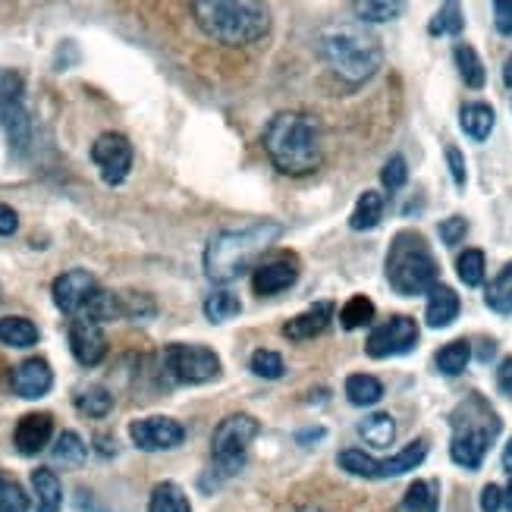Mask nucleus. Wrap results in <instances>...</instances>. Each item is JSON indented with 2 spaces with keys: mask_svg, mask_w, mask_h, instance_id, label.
Instances as JSON below:
<instances>
[{
  "mask_svg": "<svg viewBox=\"0 0 512 512\" xmlns=\"http://www.w3.org/2000/svg\"><path fill=\"white\" fill-rule=\"evenodd\" d=\"M330 318H333V302H315L311 308H305L302 315H296L293 321H286L283 324V337H289V340H315L318 333H324L327 330V324H330Z\"/></svg>",
  "mask_w": 512,
  "mask_h": 512,
  "instance_id": "nucleus-18",
  "label": "nucleus"
},
{
  "mask_svg": "<svg viewBox=\"0 0 512 512\" xmlns=\"http://www.w3.org/2000/svg\"><path fill=\"white\" fill-rule=\"evenodd\" d=\"M164 371L173 384H211L220 377V355L198 343H170L164 349Z\"/></svg>",
  "mask_w": 512,
  "mask_h": 512,
  "instance_id": "nucleus-9",
  "label": "nucleus"
},
{
  "mask_svg": "<svg viewBox=\"0 0 512 512\" xmlns=\"http://www.w3.org/2000/svg\"><path fill=\"white\" fill-rule=\"evenodd\" d=\"M283 236L277 220H258V224L224 230L205 246V277L217 286L233 283L252 271V264Z\"/></svg>",
  "mask_w": 512,
  "mask_h": 512,
  "instance_id": "nucleus-2",
  "label": "nucleus"
},
{
  "mask_svg": "<svg viewBox=\"0 0 512 512\" xmlns=\"http://www.w3.org/2000/svg\"><path fill=\"white\" fill-rule=\"evenodd\" d=\"M32 491H35L38 512H60V506H63V487H60V478L51 469H35L32 472Z\"/></svg>",
  "mask_w": 512,
  "mask_h": 512,
  "instance_id": "nucleus-22",
  "label": "nucleus"
},
{
  "mask_svg": "<svg viewBox=\"0 0 512 512\" xmlns=\"http://www.w3.org/2000/svg\"><path fill=\"white\" fill-rule=\"evenodd\" d=\"M462 26H465V19H462V7L459 4H443L434 19L428 22V32L434 38L440 35H462Z\"/></svg>",
  "mask_w": 512,
  "mask_h": 512,
  "instance_id": "nucleus-37",
  "label": "nucleus"
},
{
  "mask_svg": "<svg viewBox=\"0 0 512 512\" xmlns=\"http://www.w3.org/2000/svg\"><path fill=\"white\" fill-rule=\"evenodd\" d=\"M261 425L258 418L252 415H227L220 425L214 428V437H211V459H214V472L217 475H236L242 472V465H246V456H249V447L252 440L258 437Z\"/></svg>",
  "mask_w": 512,
  "mask_h": 512,
  "instance_id": "nucleus-7",
  "label": "nucleus"
},
{
  "mask_svg": "<svg viewBox=\"0 0 512 512\" xmlns=\"http://www.w3.org/2000/svg\"><path fill=\"white\" fill-rule=\"evenodd\" d=\"M70 352L76 355V362L85 368H95L104 362L107 355V340L98 321L92 318H73L70 324Z\"/></svg>",
  "mask_w": 512,
  "mask_h": 512,
  "instance_id": "nucleus-14",
  "label": "nucleus"
},
{
  "mask_svg": "<svg viewBox=\"0 0 512 512\" xmlns=\"http://www.w3.org/2000/svg\"><path fill=\"white\" fill-rule=\"evenodd\" d=\"M437 497H434V484L428 481H415L406 497H403V512H434Z\"/></svg>",
  "mask_w": 512,
  "mask_h": 512,
  "instance_id": "nucleus-39",
  "label": "nucleus"
},
{
  "mask_svg": "<svg viewBox=\"0 0 512 512\" xmlns=\"http://www.w3.org/2000/svg\"><path fill=\"white\" fill-rule=\"evenodd\" d=\"M249 371L255 377H264V381H280L286 374V362L277 349H255L252 359H249Z\"/></svg>",
  "mask_w": 512,
  "mask_h": 512,
  "instance_id": "nucleus-34",
  "label": "nucleus"
},
{
  "mask_svg": "<svg viewBox=\"0 0 512 512\" xmlns=\"http://www.w3.org/2000/svg\"><path fill=\"white\" fill-rule=\"evenodd\" d=\"M54 437V415L51 412H29L19 418L13 431V447L19 456H38L48 440Z\"/></svg>",
  "mask_w": 512,
  "mask_h": 512,
  "instance_id": "nucleus-16",
  "label": "nucleus"
},
{
  "mask_svg": "<svg viewBox=\"0 0 512 512\" xmlns=\"http://www.w3.org/2000/svg\"><path fill=\"white\" fill-rule=\"evenodd\" d=\"M481 509L484 512H500L503 509V487L487 484L484 491H481Z\"/></svg>",
  "mask_w": 512,
  "mask_h": 512,
  "instance_id": "nucleus-46",
  "label": "nucleus"
},
{
  "mask_svg": "<svg viewBox=\"0 0 512 512\" xmlns=\"http://www.w3.org/2000/svg\"><path fill=\"white\" fill-rule=\"evenodd\" d=\"M0 343L13 349H29L38 343V327L29 318L7 315V318H0Z\"/></svg>",
  "mask_w": 512,
  "mask_h": 512,
  "instance_id": "nucleus-29",
  "label": "nucleus"
},
{
  "mask_svg": "<svg viewBox=\"0 0 512 512\" xmlns=\"http://www.w3.org/2000/svg\"><path fill=\"white\" fill-rule=\"evenodd\" d=\"M129 437L139 450L145 453H161V450H176L186 440V428L176 418L167 415H148L136 418L129 425Z\"/></svg>",
  "mask_w": 512,
  "mask_h": 512,
  "instance_id": "nucleus-12",
  "label": "nucleus"
},
{
  "mask_svg": "<svg viewBox=\"0 0 512 512\" xmlns=\"http://www.w3.org/2000/svg\"><path fill=\"white\" fill-rule=\"evenodd\" d=\"M450 428H453V440H450V456L462 469H481V462L487 456V450L494 447V440L503 431V421L497 415V409L487 403L481 393H469L462 403L450 412Z\"/></svg>",
  "mask_w": 512,
  "mask_h": 512,
  "instance_id": "nucleus-4",
  "label": "nucleus"
},
{
  "mask_svg": "<svg viewBox=\"0 0 512 512\" xmlns=\"http://www.w3.org/2000/svg\"><path fill=\"white\" fill-rule=\"evenodd\" d=\"M481 340H484V343H481L478 359H481V362H487V359H491V355L497 352V343H494V340H487V337H481Z\"/></svg>",
  "mask_w": 512,
  "mask_h": 512,
  "instance_id": "nucleus-50",
  "label": "nucleus"
},
{
  "mask_svg": "<svg viewBox=\"0 0 512 512\" xmlns=\"http://www.w3.org/2000/svg\"><path fill=\"white\" fill-rule=\"evenodd\" d=\"M26 95V82L16 70H4L0 66V104H13V101H22Z\"/></svg>",
  "mask_w": 512,
  "mask_h": 512,
  "instance_id": "nucleus-43",
  "label": "nucleus"
},
{
  "mask_svg": "<svg viewBox=\"0 0 512 512\" xmlns=\"http://www.w3.org/2000/svg\"><path fill=\"white\" fill-rule=\"evenodd\" d=\"M352 10L365 22H390L403 13V4H390V0H359V4H352Z\"/></svg>",
  "mask_w": 512,
  "mask_h": 512,
  "instance_id": "nucleus-38",
  "label": "nucleus"
},
{
  "mask_svg": "<svg viewBox=\"0 0 512 512\" xmlns=\"http://www.w3.org/2000/svg\"><path fill=\"white\" fill-rule=\"evenodd\" d=\"M293 512H324V509H315V506H299V509H293Z\"/></svg>",
  "mask_w": 512,
  "mask_h": 512,
  "instance_id": "nucleus-54",
  "label": "nucleus"
},
{
  "mask_svg": "<svg viewBox=\"0 0 512 512\" xmlns=\"http://www.w3.org/2000/svg\"><path fill=\"white\" fill-rule=\"evenodd\" d=\"M321 54L333 70V76L349 88L365 85L384 63L381 41H377L374 35L355 32V29L327 32L321 38Z\"/></svg>",
  "mask_w": 512,
  "mask_h": 512,
  "instance_id": "nucleus-6",
  "label": "nucleus"
},
{
  "mask_svg": "<svg viewBox=\"0 0 512 512\" xmlns=\"http://www.w3.org/2000/svg\"><path fill=\"white\" fill-rule=\"evenodd\" d=\"M381 183H384L387 192H399V189H403V186L409 183V164H406L403 154H393V158L384 164V170H381Z\"/></svg>",
  "mask_w": 512,
  "mask_h": 512,
  "instance_id": "nucleus-41",
  "label": "nucleus"
},
{
  "mask_svg": "<svg viewBox=\"0 0 512 512\" xmlns=\"http://www.w3.org/2000/svg\"><path fill=\"white\" fill-rule=\"evenodd\" d=\"M98 289L101 286H98L95 274L76 267V271H66L54 280L51 296H54V305L63 311V315L79 318V315H85V308L92 305V299L98 296Z\"/></svg>",
  "mask_w": 512,
  "mask_h": 512,
  "instance_id": "nucleus-13",
  "label": "nucleus"
},
{
  "mask_svg": "<svg viewBox=\"0 0 512 512\" xmlns=\"http://www.w3.org/2000/svg\"><path fill=\"white\" fill-rule=\"evenodd\" d=\"M484 252L481 249H465L459 258H456V274L465 286H481L484 283V274H487V264H484Z\"/></svg>",
  "mask_w": 512,
  "mask_h": 512,
  "instance_id": "nucleus-35",
  "label": "nucleus"
},
{
  "mask_svg": "<svg viewBox=\"0 0 512 512\" xmlns=\"http://www.w3.org/2000/svg\"><path fill=\"white\" fill-rule=\"evenodd\" d=\"M264 151L274 167L286 176H308L324 161L321 123L299 110L274 114L264 126Z\"/></svg>",
  "mask_w": 512,
  "mask_h": 512,
  "instance_id": "nucleus-1",
  "label": "nucleus"
},
{
  "mask_svg": "<svg viewBox=\"0 0 512 512\" xmlns=\"http://www.w3.org/2000/svg\"><path fill=\"white\" fill-rule=\"evenodd\" d=\"M148 512H192V503H189L186 491L176 481H161L151 491Z\"/></svg>",
  "mask_w": 512,
  "mask_h": 512,
  "instance_id": "nucleus-26",
  "label": "nucleus"
},
{
  "mask_svg": "<svg viewBox=\"0 0 512 512\" xmlns=\"http://www.w3.org/2000/svg\"><path fill=\"white\" fill-rule=\"evenodd\" d=\"M428 450H431L428 440L418 437V440H412L409 447H403L390 459H371L362 450H343L337 462H340L343 472H349L355 478H399V475L418 469V465L428 459Z\"/></svg>",
  "mask_w": 512,
  "mask_h": 512,
  "instance_id": "nucleus-8",
  "label": "nucleus"
},
{
  "mask_svg": "<svg viewBox=\"0 0 512 512\" xmlns=\"http://www.w3.org/2000/svg\"><path fill=\"white\" fill-rule=\"evenodd\" d=\"M327 431L324 428H308V431H299L296 437H299V443H315V440H321Z\"/></svg>",
  "mask_w": 512,
  "mask_h": 512,
  "instance_id": "nucleus-49",
  "label": "nucleus"
},
{
  "mask_svg": "<svg viewBox=\"0 0 512 512\" xmlns=\"http://www.w3.org/2000/svg\"><path fill=\"white\" fill-rule=\"evenodd\" d=\"M85 456H88V447L76 431H63L51 447V459L57 465H66V469H79V465L85 462Z\"/></svg>",
  "mask_w": 512,
  "mask_h": 512,
  "instance_id": "nucleus-30",
  "label": "nucleus"
},
{
  "mask_svg": "<svg viewBox=\"0 0 512 512\" xmlns=\"http://www.w3.org/2000/svg\"><path fill=\"white\" fill-rule=\"evenodd\" d=\"M16 230H19V214L0 202V236H13Z\"/></svg>",
  "mask_w": 512,
  "mask_h": 512,
  "instance_id": "nucleus-47",
  "label": "nucleus"
},
{
  "mask_svg": "<svg viewBox=\"0 0 512 512\" xmlns=\"http://www.w3.org/2000/svg\"><path fill=\"white\" fill-rule=\"evenodd\" d=\"M92 164L107 186H120L132 170V145L123 132H104L92 142Z\"/></svg>",
  "mask_w": 512,
  "mask_h": 512,
  "instance_id": "nucleus-11",
  "label": "nucleus"
},
{
  "mask_svg": "<svg viewBox=\"0 0 512 512\" xmlns=\"http://www.w3.org/2000/svg\"><path fill=\"white\" fill-rule=\"evenodd\" d=\"M465 233H469V220H465L462 214H453V217L437 224V236L443 239V246H459V242L465 239Z\"/></svg>",
  "mask_w": 512,
  "mask_h": 512,
  "instance_id": "nucleus-42",
  "label": "nucleus"
},
{
  "mask_svg": "<svg viewBox=\"0 0 512 512\" xmlns=\"http://www.w3.org/2000/svg\"><path fill=\"white\" fill-rule=\"evenodd\" d=\"M494 123H497L494 107L484 104V101H472L459 110V126H462L465 136L475 139V142H487V136L494 132Z\"/></svg>",
  "mask_w": 512,
  "mask_h": 512,
  "instance_id": "nucleus-21",
  "label": "nucleus"
},
{
  "mask_svg": "<svg viewBox=\"0 0 512 512\" xmlns=\"http://www.w3.org/2000/svg\"><path fill=\"white\" fill-rule=\"evenodd\" d=\"M443 154H447V167L453 173V183L456 186H465L469 183V170H465V158H462V151L456 145H447L443 148Z\"/></svg>",
  "mask_w": 512,
  "mask_h": 512,
  "instance_id": "nucleus-44",
  "label": "nucleus"
},
{
  "mask_svg": "<svg viewBox=\"0 0 512 512\" xmlns=\"http://www.w3.org/2000/svg\"><path fill=\"white\" fill-rule=\"evenodd\" d=\"M374 318V302L368 296H352L343 311H340V324L343 330H359V327H368Z\"/></svg>",
  "mask_w": 512,
  "mask_h": 512,
  "instance_id": "nucleus-36",
  "label": "nucleus"
},
{
  "mask_svg": "<svg viewBox=\"0 0 512 512\" xmlns=\"http://www.w3.org/2000/svg\"><path fill=\"white\" fill-rule=\"evenodd\" d=\"M418 346V324L409 315H393L381 327H374L365 340V352L371 359H393Z\"/></svg>",
  "mask_w": 512,
  "mask_h": 512,
  "instance_id": "nucleus-10",
  "label": "nucleus"
},
{
  "mask_svg": "<svg viewBox=\"0 0 512 512\" xmlns=\"http://www.w3.org/2000/svg\"><path fill=\"white\" fill-rule=\"evenodd\" d=\"M503 82L512 85V57H506V66H503Z\"/></svg>",
  "mask_w": 512,
  "mask_h": 512,
  "instance_id": "nucleus-53",
  "label": "nucleus"
},
{
  "mask_svg": "<svg viewBox=\"0 0 512 512\" xmlns=\"http://www.w3.org/2000/svg\"><path fill=\"white\" fill-rule=\"evenodd\" d=\"M437 277H440V267H437V258L428 246V239L415 230L396 233L387 249V280L396 293L399 296L431 293L437 286Z\"/></svg>",
  "mask_w": 512,
  "mask_h": 512,
  "instance_id": "nucleus-5",
  "label": "nucleus"
},
{
  "mask_svg": "<svg viewBox=\"0 0 512 512\" xmlns=\"http://www.w3.org/2000/svg\"><path fill=\"white\" fill-rule=\"evenodd\" d=\"M503 506L512 512V475H509V484H506V491H503Z\"/></svg>",
  "mask_w": 512,
  "mask_h": 512,
  "instance_id": "nucleus-52",
  "label": "nucleus"
},
{
  "mask_svg": "<svg viewBox=\"0 0 512 512\" xmlns=\"http://www.w3.org/2000/svg\"><path fill=\"white\" fill-rule=\"evenodd\" d=\"M494 26L500 35H512V0H497L494 4Z\"/></svg>",
  "mask_w": 512,
  "mask_h": 512,
  "instance_id": "nucleus-45",
  "label": "nucleus"
},
{
  "mask_svg": "<svg viewBox=\"0 0 512 512\" xmlns=\"http://www.w3.org/2000/svg\"><path fill=\"white\" fill-rule=\"evenodd\" d=\"M453 60H456V70L462 76V82L469 85V88H484L487 82V70H484V63L478 57V51L472 48V44H456L453 48Z\"/></svg>",
  "mask_w": 512,
  "mask_h": 512,
  "instance_id": "nucleus-28",
  "label": "nucleus"
},
{
  "mask_svg": "<svg viewBox=\"0 0 512 512\" xmlns=\"http://www.w3.org/2000/svg\"><path fill=\"white\" fill-rule=\"evenodd\" d=\"M0 123L7 129V139L13 145V151H26L29 142H32V117L22 101H13V104H0Z\"/></svg>",
  "mask_w": 512,
  "mask_h": 512,
  "instance_id": "nucleus-20",
  "label": "nucleus"
},
{
  "mask_svg": "<svg viewBox=\"0 0 512 512\" xmlns=\"http://www.w3.org/2000/svg\"><path fill=\"white\" fill-rule=\"evenodd\" d=\"M242 311V299L233 293V289H214V293L205 299V318L211 324H224L230 318H236Z\"/></svg>",
  "mask_w": 512,
  "mask_h": 512,
  "instance_id": "nucleus-32",
  "label": "nucleus"
},
{
  "mask_svg": "<svg viewBox=\"0 0 512 512\" xmlns=\"http://www.w3.org/2000/svg\"><path fill=\"white\" fill-rule=\"evenodd\" d=\"M359 437L368 440L371 447L384 450V447H390V443L396 440V421L387 412H374V415L359 421Z\"/></svg>",
  "mask_w": 512,
  "mask_h": 512,
  "instance_id": "nucleus-27",
  "label": "nucleus"
},
{
  "mask_svg": "<svg viewBox=\"0 0 512 512\" xmlns=\"http://www.w3.org/2000/svg\"><path fill=\"white\" fill-rule=\"evenodd\" d=\"M484 302H487V308H494L497 315H512V261L491 283H487Z\"/></svg>",
  "mask_w": 512,
  "mask_h": 512,
  "instance_id": "nucleus-31",
  "label": "nucleus"
},
{
  "mask_svg": "<svg viewBox=\"0 0 512 512\" xmlns=\"http://www.w3.org/2000/svg\"><path fill=\"white\" fill-rule=\"evenodd\" d=\"M346 399L352 406L368 409L384 399V384L374 374H349L346 377Z\"/></svg>",
  "mask_w": 512,
  "mask_h": 512,
  "instance_id": "nucleus-24",
  "label": "nucleus"
},
{
  "mask_svg": "<svg viewBox=\"0 0 512 512\" xmlns=\"http://www.w3.org/2000/svg\"><path fill=\"white\" fill-rule=\"evenodd\" d=\"M0 299H4V289H0Z\"/></svg>",
  "mask_w": 512,
  "mask_h": 512,
  "instance_id": "nucleus-55",
  "label": "nucleus"
},
{
  "mask_svg": "<svg viewBox=\"0 0 512 512\" xmlns=\"http://www.w3.org/2000/svg\"><path fill=\"white\" fill-rule=\"evenodd\" d=\"M459 308H462V302L456 296V289H450L447 283H437L431 293H428L425 321H428V327L443 330V327H450L459 318Z\"/></svg>",
  "mask_w": 512,
  "mask_h": 512,
  "instance_id": "nucleus-19",
  "label": "nucleus"
},
{
  "mask_svg": "<svg viewBox=\"0 0 512 512\" xmlns=\"http://www.w3.org/2000/svg\"><path fill=\"white\" fill-rule=\"evenodd\" d=\"M381 217H384V195L368 189L359 195V202H355V208L349 214V227L365 233V230H374L377 224H381Z\"/></svg>",
  "mask_w": 512,
  "mask_h": 512,
  "instance_id": "nucleus-23",
  "label": "nucleus"
},
{
  "mask_svg": "<svg viewBox=\"0 0 512 512\" xmlns=\"http://www.w3.org/2000/svg\"><path fill=\"white\" fill-rule=\"evenodd\" d=\"M469 359H472V343L469 340H453L447 346H440L437 355H434V365L440 374L447 377H459L465 368H469Z\"/></svg>",
  "mask_w": 512,
  "mask_h": 512,
  "instance_id": "nucleus-25",
  "label": "nucleus"
},
{
  "mask_svg": "<svg viewBox=\"0 0 512 512\" xmlns=\"http://www.w3.org/2000/svg\"><path fill=\"white\" fill-rule=\"evenodd\" d=\"M503 469L512 475V440L506 443V450H503Z\"/></svg>",
  "mask_w": 512,
  "mask_h": 512,
  "instance_id": "nucleus-51",
  "label": "nucleus"
},
{
  "mask_svg": "<svg viewBox=\"0 0 512 512\" xmlns=\"http://www.w3.org/2000/svg\"><path fill=\"white\" fill-rule=\"evenodd\" d=\"M192 16L211 41L246 48L271 32V10L255 0H195Z\"/></svg>",
  "mask_w": 512,
  "mask_h": 512,
  "instance_id": "nucleus-3",
  "label": "nucleus"
},
{
  "mask_svg": "<svg viewBox=\"0 0 512 512\" xmlns=\"http://www.w3.org/2000/svg\"><path fill=\"white\" fill-rule=\"evenodd\" d=\"M54 387V371L44 359H26L13 371V393L22 399H41Z\"/></svg>",
  "mask_w": 512,
  "mask_h": 512,
  "instance_id": "nucleus-17",
  "label": "nucleus"
},
{
  "mask_svg": "<svg viewBox=\"0 0 512 512\" xmlns=\"http://www.w3.org/2000/svg\"><path fill=\"white\" fill-rule=\"evenodd\" d=\"M73 403L82 415L88 418H104L110 415V409H114V393H110L107 387H85L73 396Z\"/></svg>",
  "mask_w": 512,
  "mask_h": 512,
  "instance_id": "nucleus-33",
  "label": "nucleus"
},
{
  "mask_svg": "<svg viewBox=\"0 0 512 512\" xmlns=\"http://www.w3.org/2000/svg\"><path fill=\"white\" fill-rule=\"evenodd\" d=\"M497 387L503 390V396L512 399V355H509V359H503L500 368H497Z\"/></svg>",
  "mask_w": 512,
  "mask_h": 512,
  "instance_id": "nucleus-48",
  "label": "nucleus"
},
{
  "mask_svg": "<svg viewBox=\"0 0 512 512\" xmlns=\"http://www.w3.org/2000/svg\"><path fill=\"white\" fill-rule=\"evenodd\" d=\"M299 277V261L296 255H277L271 261H261L252 271V286L258 296H277L289 289Z\"/></svg>",
  "mask_w": 512,
  "mask_h": 512,
  "instance_id": "nucleus-15",
  "label": "nucleus"
},
{
  "mask_svg": "<svg viewBox=\"0 0 512 512\" xmlns=\"http://www.w3.org/2000/svg\"><path fill=\"white\" fill-rule=\"evenodd\" d=\"M0 512H29V494L4 475H0Z\"/></svg>",
  "mask_w": 512,
  "mask_h": 512,
  "instance_id": "nucleus-40",
  "label": "nucleus"
}]
</instances>
